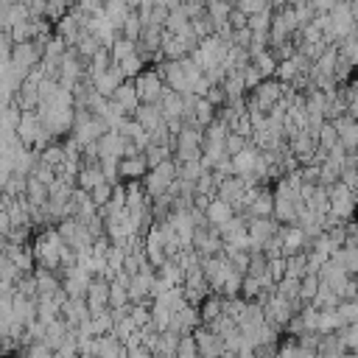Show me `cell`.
Listing matches in <instances>:
<instances>
[{
  "label": "cell",
  "instance_id": "6da1fadb",
  "mask_svg": "<svg viewBox=\"0 0 358 358\" xmlns=\"http://www.w3.org/2000/svg\"><path fill=\"white\" fill-rule=\"evenodd\" d=\"M131 84H134L137 101H140V103H148V106H154V103L159 101L162 90H165V84H162V78L157 76V70H143L140 76L131 78Z\"/></svg>",
  "mask_w": 358,
  "mask_h": 358
},
{
  "label": "cell",
  "instance_id": "7a4b0ae2",
  "mask_svg": "<svg viewBox=\"0 0 358 358\" xmlns=\"http://www.w3.org/2000/svg\"><path fill=\"white\" fill-rule=\"evenodd\" d=\"M109 101L126 115V117H131L134 112H137V106H140V101H137V92H134V84L131 81H123L112 95H109Z\"/></svg>",
  "mask_w": 358,
  "mask_h": 358
},
{
  "label": "cell",
  "instance_id": "3957f363",
  "mask_svg": "<svg viewBox=\"0 0 358 358\" xmlns=\"http://www.w3.org/2000/svg\"><path fill=\"white\" fill-rule=\"evenodd\" d=\"M257 157H260V151L252 148V145H246L243 151H238L235 157H229V162H232V176H252V173H255V165H257Z\"/></svg>",
  "mask_w": 358,
  "mask_h": 358
},
{
  "label": "cell",
  "instance_id": "277c9868",
  "mask_svg": "<svg viewBox=\"0 0 358 358\" xmlns=\"http://www.w3.org/2000/svg\"><path fill=\"white\" fill-rule=\"evenodd\" d=\"M232 215H235L232 204H227V201H221V199H210V204L204 207V221H207V224H213V229L224 227Z\"/></svg>",
  "mask_w": 358,
  "mask_h": 358
},
{
  "label": "cell",
  "instance_id": "5b68a950",
  "mask_svg": "<svg viewBox=\"0 0 358 358\" xmlns=\"http://www.w3.org/2000/svg\"><path fill=\"white\" fill-rule=\"evenodd\" d=\"M131 120H137L140 126H143V131L145 134H151V131H157L165 120H162V115H159V106L154 103V106H148V103H140L137 106V112L131 115Z\"/></svg>",
  "mask_w": 358,
  "mask_h": 358
},
{
  "label": "cell",
  "instance_id": "8992f818",
  "mask_svg": "<svg viewBox=\"0 0 358 358\" xmlns=\"http://www.w3.org/2000/svg\"><path fill=\"white\" fill-rule=\"evenodd\" d=\"M148 173V165H145V157L137 154V157H123L117 162V176L123 179H143Z\"/></svg>",
  "mask_w": 358,
  "mask_h": 358
},
{
  "label": "cell",
  "instance_id": "52a82bcc",
  "mask_svg": "<svg viewBox=\"0 0 358 358\" xmlns=\"http://www.w3.org/2000/svg\"><path fill=\"white\" fill-rule=\"evenodd\" d=\"M76 182H78V190L90 193V190H95L98 185H103L106 179H103V173H101L98 162H92V165H81V168H78V173H76Z\"/></svg>",
  "mask_w": 358,
  "mask_h": 358
},
{
  "label": "cell",
  "instance_id": "ba28073f",
  "mask_svg": "<svg viewBox=\"0 0 358 358\" xmlns=\"http://www.w3.org/2000/svg\"><path fill=\"white\" fill-rule=\"evenodd\" d=\"M252 59V67L260 73V78L266 81L268 76H274V70H277V59L268 53V50H260V53H255V56H249Z\"/></svg>",
  "mask_w": 358,
  "mask_h": 358
},
{
  "label": "cell",
  "instance_id": "9c48e42d",
  "mask_svg": "<svg viewBox=\"0 0 358 358\" xmlns=\"http://www.w3.org/2000/svg\"><path fill=\"white\" fill-rule=\"evenodd\" d=\"M120 31H123V39H129V42H134L137 45V39H140V31H143V22H140V17H137V11L131 14H126V20L120 22Z\"/></svg>",
  "mask_w": 358,
  "mask_h": 358
},
{
  "label": "cell",
  "instance_id": "30bf717a",
  "mask_svg": "<svg viewBox=\"0 0 358 358\" xmlns=\"http://www.w3.org/2000/svg\"><path fill=\"white\" fill-rule=\"evenodd\" d=\"M131 53H137V45L134 42H129V39H115V45L109 48V56H112V64H117V62H123V59H129Z\"/></svg>",
  "mask_w": 358,
  "mask_h": 358
},
{
  "label": "cell",
  "instance_id": "8fae6325",
  "mask_svg": "<svg viewBox=\"0 0 358 358\" xmlns=\"http://www.w3.org/2000/svg\"><path fill=\"white\" fill-rule=\"evenodd\" d=\"M143 64H145V62H143V59H140L137 53H131L129 59L117 62V70L123 73V78H126V81H131L134 76H140V73H143Z\"/></svg>",
  "mask_w": 358,
  "mask_h": 358
},
{
  "label": "cell",
  "instance_id": "7c38bea8",
  "mask_svg": "<svg viewBox=\"0 0 358 358\" xmlns=\"http://www.w3.org/2000/svg\"><path fill=\"white\" fill-rule=\"evenodd\" d=\"M112 182H103V185H98L95 190H90V201L95 204V210H101L106 201H109V196H112Z\"/></svg>",
  "mask_w": 358,
  "mask_h": 358
},
{
  "label": "cell",
  "instance_id": "4fadbf2b",
  "mask_svg": "<svg viewBox=\"0 0 358 358\" xmlns=\"http://www.w3.org/2000/svg\"><path fill=\"white\" fill-rule=\"evenodd\" d=\"M246 145H249V140H243V137H238V134H232V131L224 137V154H227V157H235V154L243 151Z\"/></svg>",
  "mask_w": 358,
  "mask_h": 358
},
{
  "label": "cell",
  "instance_id": "5bb4252c",
  "mask_svg": "<svg viewBox=\"0 0 358 358\" xmlns=\"http://www.w3.org/2000/svg\"><path fill=\"white\" fill-rule=\"evenodd\" d=\"M355 299L352 302H338L336 305V313H338V319H341V324H355Z\"/></svg>",
  "mask_w": 358,
  "mask_h": 358
},
{
  "label": "cell",
  "instance_id": "9a60e30c",
  "mask_svg": "<svg viewBox=\"0 0 358 358\" xmlns=\"http://www.w3.org/2000/svg\"><path fill=\"white\" fill-rule=\"evenodd\" d=\"M28 358H53V350L45 347L42 341H36V344L28 347Z\"/></svg>",
  "mask_w": 358,
  "mask_h": 358
}]
</instances>
